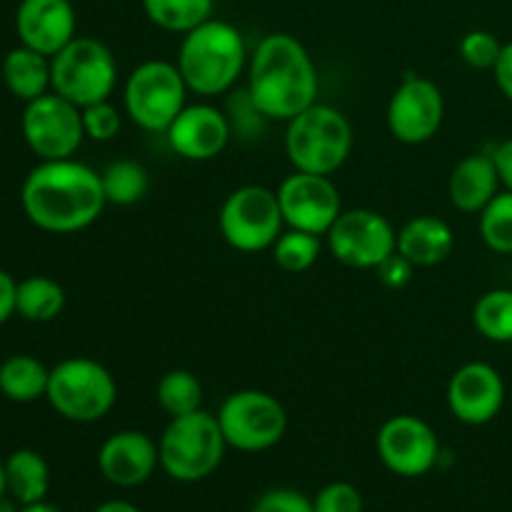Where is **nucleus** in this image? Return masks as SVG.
<instances>
[{
    "label": "nucleus",
    "instance_id": "1",
    "mask_svg": "<svg viewBox=\"0 0 512 512\" xmlns=\"http://www.w3.org/2000/svg\"><path fill=\"white\" fill-rule=\"evenodd\" d=\"M23 213L35 228L70 235L90 228L103 215L105 190L100 173L75 158L40 160L20 188Z\"/></svg>",
    "mask_w": 512,
    "mask_h": 512
},
{
    "label": "nucleus",
    "instance_id": "2",
    "mask_svg": "<svg viewBox=\"0 0 512 512\" xmlns=\"http://www.w3.org/2000/svg\"><path fill=\"white\" fill-rule=\"evenodd\" d=\"M318 68L308 48L288 33H270L248 60V100L268 120H293L318 103Z\"/></svg>",
    "mask_w": 512,
    "mask_h": 512
},
{
    "label": "nucleus",
    "instance_id": "3",
    "mask_svg": "<svg viewBox=\"0 0 512 512\" xmlns=\"http://www.w3.org/2000/svg\"><path fill=\"white\" fill-rule=\"evenodd\" d=\"M248 60L243 33L225 20L210 18L183 35L175 65L190 93L215 98L238 83L248 70Z\"/></svg>",
    "mask_w": 512,
    "mask_h": 512
},
{
    "label": "nucleus",
    "instance_id": "4",
    "mask_svg": "<svg viewBox=\"0 0 512 512\" xmlns=\"http://www.w3.org/2000/svg\"><path fill=\"white\" fill-rule=\"evenodd\" d=\"M353 125L343 110L325 103H313L288 120L285 155L300 173L333 175L350 158Z\"/></svg>",
    "mask_w": 512,
    "mask_h": 512
},
{
    "label": "nucleus",
    "instance_id": "5",
    "mask_svg": "<svg viewBox=\"0 0 512 512\" xmlns=\"http://www.w3.org/2000/svg\"><path fill=\"white\" fill-rule=\"evenodd\" d=\"M225 435L218 418L208 410L170 418L158 440L160 468L178 483H198L210 478L225 458Z\"/></svg>",
    "mask_w": 512,
    "mask_h": 512
},
{
    "label": "nucleus",
    "instance_id": "6",
    "mask_svg": "<svg viewBox=\"0 0 512 512\" xmlns=\"http://www.w3.org/2000/svg\"><path fill=\"white\" fill-rule=\"evenodd\" d=\"M118 85V60L98 38L75 35L50 58V90L78 108L110 100Z\"/></svg>",
    "mask_w": 512,
    "mask_h": 512
},
{
    "label": "nucleus",
    "instance_id": "7",
    "mask_svg": "<svg viewBox=\"0 0 512 512\" xmlns=\"http://www.w3.org/2000/svg\"><path fill=\"white\" fill-rule=\"evenodd\" d=\"M50 408L70 423H98L118 400V383L103 363L93 358H68L50 368Z\"/></svg>",
    "mask_w": 512,
    "mask_h": 512
},
{
    "label": "nucleus",
    "instance_id": "8",
    "mask_svg": "<svg viewBox=\"0 0 512 512\" xmlns=\"http://www.w3.org/2000/svg\"><path fill=\"white\" fill-rule=\"evenodd\" d=\"M188 93L178 65L168 60H145L125 78L123 113L145 133H165L188 105Z\"/></svg>",
    "mask_w": 512,
    "mask_h": 512
},
{
    "label": "nucleus",
    "instance_id": "9",
    "mask_svg": "<svg viewBox=\"0 0 512 512\" xmlns=\"http://www.w3.org/2000/svg\"><path fill=\"white\" fill-rule=\"evenodd\" d=\"M218 423L228 448L240 453H265L285 438L288 413L275 395L258 388L235 390L223 400Z\"/></svg>",
    "mask_w": 512,
    "mask_h": 512
},
{
    "label": "nucleus",
    "instance_id": "10",
    "mask_svg": "<svg viewBox=\"0 0 512 512\" xmlns=\"http://www.w3.org/2000/svg\"><path fill=\"white\" fill-rule=\"evenodd\" d=\"M220 235L240 253H263L285 228L278 193L263 185H243L225 198L218 215Z\"/></svg>",
    "mask_w": 512,
    "mask_h": 512
},
{
    "label": "nucleus",
    "instance_id": "11",
    "mask_svg": "<svg viewBox=\"0 0 512 512\" xmlns=\"http://www.w3.org/2000/svg\"><path fill=\"white\" fill-rule=\"evenodd\" d=\"M328 250L338 263L355 270H378L398 253V230L378 210H343L325 235Z\"/></svg>",
    "mask_w": 512,
    "mask_h": 512
},
{
    "label": "nucleus",
    "instance_id": "12",
    "mask_svg": "<svg viewBox=\"0 0 512 512\" xmlns=\"http://www.w3.org/2000/svg\"><path fill=\"white\" fill-rule=\"evenodd\" d=\"M20 130L40 160L73 158L85 140L80 108L53 90L25 103Z\"/></svg>",
    "mask_w": 512,
    "mask_h": 512
},
{
    "label": "nucleus",
    "instance_id": "13",
    "mask_svg": "<svg viewBox=\"0 0 512 512\" xmlns=\"http://www.w3.org/2000/svg\"><path fill=\"white\" fill-rule=\"evenodd\" d=\"M388 130L398 143L423 145L440 133L445 120L443 90L423 75H408L388 103Z\"/></svg>",
    "mask_w": 512,
    "mask_h": 512
},
{
    "label": "nucleus",
    "instance_id": "14",
    "mask_svg": "<svg viewBox=\"0 0 512 512\" xmlns=\"http://www.w3.org/2000/svg\"><path fill=\"white\" fill-rule=\"evenodd\" d=\"M275 193H278L285 225L320 235V238L328 235L338 215L343 213L340 190L330 175H313L295 170L280 183Z\"/></svg>",
    "mask_w": 512,
    "mask_h": 512
},
{
    "label": "nucleus",
    "instance_id": "15",
    "mask_svg": "<svg viewBox=\"0 0 512 512\" xmlns=\"http://www.w3.org/2000/svg\"><path fill=\"white\" fill-rule=\"evenodd\" d=\"M375 448L385 468L400 478H423L440 460L438 435L418 415H393L385 420Z\"/></svg>",
    "mask_w": 512,
    "mask_h": 512
},
{
    "label": "nucleus",
    "instance_id": "16",
    "mask_svg": "<svg viewBox=\"0 0 512 512\" xmlns=\"http://www.w3.org/2000/svg\"><path fill=\"white\" fill-rule=\"evenodd\" d=\"M448 410L463 425H488L505 405V380L493 365L465 363L448 383Z\"/></svg>",
    "mask_w": 512,
    "mask_h": 512
},
{
    "label": "nucleus",
    "instance_id": "17",
    "mask_svg": "<svg viewBox=\"0 0 512 512\" xmlns=\"http://www.w3.org/2000/svg\"><path fill=\"white\" fill-rule=\"evenodd\" d=\"M170 148L175 155L193 163L213 160L228 148L230 120L220 108L210 103L185 105L178 118L165 130Z\"/></svg>",
    "mask_w": 512,
    "mask_h": 512
},
{
    "label": "nucleus",
    "instance_id": "18",
    "mask_svg": "<svg viewBox=\"0 0 512 512\" xmlns=\"http://www.w3.org/2000/svg\"><path fill=\"white\" fill-rule=\"evenodd\" d=\"M98 468L110 485L138 488L160 468L158 443L143 430H118L100 445Z\"/></svg>",
    "mask_w": 512,
    "mask_h": 512
},
{
    "label": "nucleus",
    "instance_id": "19",
    "mask_svg": "<svg viewBox=\"0 0 512 512\" xmlns=\"http://www.w3.org/2000/svg\"><path fill=\"white\" fill-rule=\"evenodd\" d=\"M75 8L70 0H20L15 33L20 45L53 58L75 38Z\"/></svg>",
    "mask_w": 512,
    "mask_h": 512
},
{
    "label": "nucleus",
    "instance_id": "20",
    "mask_svg": "<svg viewBox=\"0 0 512 512\" xmlns=\"http://www.w3.org/2000/svg\"><path fill=\"white\" fill-rule=\"evenodd\" d=\"M500 175L490 153H473L460 160L448 178V198L460 213L480 215L500 193Z\"/></svg>",
    "mask_w": 512,
    "mask_h": 512
},
{
    "label": "nucleus",
    "instance_id": "21",
    "mask_svg": "<svg viewBox=\"0 0 512 512\" xmlns=\"http://www.w3.org/2000/svg\"><path fill=\"white\" fill-rule=\"evenodd\" d=\"M453 248V228L438 215H418L398 230V253L415 268L445 263Z\"/></svg>",
    "mask_w": 512,
    "mask_h": 512
},
{
    "label": "nucleus",
    "instance_id": "22",
    "mask_svg": "<svg viewBox=\"0 0 512 512\" xmlns=\"http://www.w3.org/2000/svg\"><path fill=\"white\" fill-rule=\"evenodd\" d=\"M3 83L23 103L50 93V58L18 45L3 60Z\"/></svg>",
    "mask_w": 512,
    "mask_h": 512
},
{
    "label": "nucleus",
    "instance_id": "23",
    "mask_svg": "<svg viewBox=\"0 0 512 512\" xmlns=\"http://www.w3.org/2000/svg\"><path fill=\"white\" fill-rule=\"evenodd\" d=\"M5 483H8V495L18 505L40 503L48 495L50 468L43 455L20 448L5 460Z\"/></svg>",
    "mask_w": 512,
    "mask_h": 512
},
{
    "label": "nucleus",
    "instance_id": "24",
    "mask_svg": "<svg viewBox=\"0 0 512 512\" xmlns=\"http://www.w3.org/2000/svg\"><path fill=\"white\" fill-rule=\"evenodd\" d=\"M50 370L33 355H10L0 365V393L13 403H35L48 393Z\"/></svg>",
    "mask_w": 512,
    "mask_h": 512
},
{
    "label": "nucleus",
    "instance_id": "25",
    "mask_svg": "<svg viewBox=\"0 0 512 512\" xmlns=\"http://www.w3.org/2000/svg\"><path fill=\"white\" fill-rule=\"evenodd\" d=\"M65 308V290L48 275H30L20 280L15 295V313L28 323H50Z\"/></svg>",
    "mask_w": 512,
    "mask_h": 512
},
{
    "label": "nucleus",
    "instance_id": "26",
    "mask_svg": "<svg viewBox=\"0 0 512 512\" xmlns=\"http://www.w3.org/2000/svg\"><path fill=\"white\" fill-rule=\"evenodd\" d=\"M215 0H143V10L155 28L185 35L213 18Z\"/></svg>",
    "mask_w": 512,
    "mask_h": 512
},
{
    "label": "nucleus",
    "instance_id": "27",
    "mask_svg": "<svg viewBox=\"0 0 512 512\" xmlns=\"http://www.w3.org/2000/svg\"><path fill=\"white\" fill-rule=\"evenodd\" d=\"M100 180H103L108 205H120V208L140 203L150 190L148 170L138 160L130 158H120L105 165V170L100 173Z\"/></svg>",
    "mask_w": 512,
    "mask_h": 512
},
{
    "label": "nucleus",
    "instance_id": "28",
    "mask_svg": "<svg viewBox=\"0 0 512 512\" xmlns=\"http://www.w3.org/2000/svg\"><path fill=\"white\" fill-rule=\"evenodd\" d=\"M155 400L168 418H180L203 408V385L190 370H168L155 385Z\"/></svg>",
    "mask_w": 512,
    "mask_h": 512
},
{
    "label": "nucleus",
    "instance_id": "29",
    "mask_svg": "<svg viewBox=\"0 0 512 512\" xmlns=\"http://www.w3.org/2000/svg\"><path fill=\"white\" fill-rule=\"evenodd\" d=\"M473 325L490 343H512V290L495 288L478 298Z\"/></svg>",
    "mask_w": 512,
    "mask_h": 512
},
{
    "label": "nucleus",
    "instance_id": "30",
    "mask_svg": "<svg viewBox=\"0 0 512 512\" xmlns=\"http://www.w3.org/2000/svg\"><path fill=\"white\" fill-rule=\"evenodd\" d=\"M270 250H273V260L280 270L298 275L318 263L323 243H320V235L288 228L280 233V238L275 240Z\"/></svg>",
    "mask_w": 512,
    "mask_h": 512
},
{
    "label": "nucleus",
    "instance_id": "31",
    "mask_svg": "<svg viewBox=\"0 0 512 512\" xmlns=\"http://www.w3.org/2000/svg\"><path fill=\"white\" fill-rule=\"evenodd\" d=\"M480 218V238L493 253L512 255V190H500Z\"/></svg>",
    "mask_w": 512,
    "mask_h": 512
},
{
    "label": "nucleus",
    "instance_id": "32",
    "mask_svg": "<svg viewBox=\"0 0 512 512\" xmlns=\"http://www.w3.org/2000/svg\"><path fill=\"white\" fill-rule=\"evenodd\" d=\"M80 113H83L85 138L95 140V143H110L120 133V128H123L125 113L115 108L110 100L85 105V108H80Z\"/></svg>",
    "mask_w": 512,
    "mask_h": 512
},
{
    "label": "nucleus",
    "instance_id": "33",
    "mask_svg": "<svg viewBox=\"0 0 512 512\" xmlns=\"http://www.w3.org/2000/svg\"><path fill=\"white\" fill-rule=\"evenodd\" d=\"M458 50L460 58H463L470 68L493 70L500 58V50H503V43H500L490 30H470V33L463 35Z\"/></svg>",
    "mask_w": 512,
    "mask_h": 512
},
{
    "label": "nucleus",
    "instance_id": "34",
    "mask_svg": "<svg viewBox=\"0 0 512 512\" xmlns=\"http://www.w3.org/2000/svg\"><path fill=\"white\" fill-rule=\"evenodd\" d=\"M313 512H363V495L350 483H330L313 498Z\"/></svg>",
    "mask_w": 512,
    "mask_h": 512
},
{
    "label": "nucleus",
    "instance_id": "35",
    "mask_svg": "<svg viewBox=\"0 0 512 512\" xmlns=\"http://www.w3.org/2000/svg\"><path fill=\"white\" fill-rule=\"evenodd\" d=\"M253 512H313V500L290 488L268 490L253 505Z\"/></svg>",
    "mask_w": 512,
    "mask_h": 512
},
{
    "label": "nucleus",
    "instance_id": "36",
    "mask_svg": "<svg viewBox=\"0 0 512 512\" xmlns=\"http://www.w3.org/2000/svg\"><path fill=\"white\" fill-rule=\"evenodd\" d=\"M413 270L415 265H410L400 253H395L380 265L378 275L388 288H403V285H408L410 278H413Z\"/></svg>",
    "mask_w": 512,
    "mask_h": 512
},
{
    "label": "nucleus",
    "instance_id": "37",
    "mask_svg": "<svg viewBox=\"0 0 512 512\" xmlns=\"http://www.w3.org/2000/svg\"><path fill=\"white\" fill-rule=\"evenodd\" d=\"M493 73H495V83H498L500 93H503L512 103V40L510 43H505L503 50H500V58L498 63H495Z\"/></svg>",
    "mask_w": 512,
    "mask_h": 512
},
{
    "label": "nucleus",
    "instance_id": "38",
    "mask_svg": "<svg viewBox=\"0 0 512 512\" xmlns=\"http://www.w3.org/2000/svg\"><path fill=\"white\" fill-rule=\"evenodd\" d=\"M15 295H18V280L0 270V325L15 315Z\"/></svg>",
    "mask_w": 512,
    "mask_h": 512
},
{
    "label": "nucleus",
    "instance_id": "39",
    "mask_svg": "<svg viewBox=\"0 0 512 512\" xmlns=\"http://www.w3.org/2000/svg\"><path fill=\"white\" fill-rule=\"evenodd\" d=\"M495 168H498L500 183H503L505 190H512V138L503 140L500 145H495L493 153Z\"/></svg>",
    "mask_w": 512,
    "mask_h": 512
},
{
    "label": "nucleus",
    "instance_id": "40",
    "mask_svg": "<svg viewBox=\"0 0 512 512\" xmlns=\"http://www.w3.org/2000/svg\"><path fill=\"white\" fill-rule=\"evenodd\" d=\"M95 512H143V510L135 508V505L128 503V500H108V503L98 505Z\"/></svg>",
    "mask_w": 512,
    "mask_h": 512
},
{
    "label": "nucleus",
    "instance_id": "41",
    "mask_svg": "<svg viewBox=\"0 0 512 512\" xmlns=\"http://www.w3.org/2000/svg\"><path fill=\"white\" fill-rule=\"evenodd\" d=\"M18 512H60V510L55 508V505L40 500V503H33V505H20Z\"/></svg>",
    "mask_w": 512,
    "mask_h": 512
},
{
    "label": "nucleus",
    "instance_id": "42",
    "mask_svg": "<svg viewBox=\"0 0 512 512\" xmlns=\"http://www.w3.org/2000/svg\"><path fill=\"white\" fill-rule=\"evenodd\" d=\"M8 495V483H5V463L0 460V498Z\"/></svg>",
    "mask_w": 512,
    "mask_h": 512
},
{
    "label": "nucleus",
    "instance_id": "43",
    "mask_svg": "<svg viewBox=\"0 0 512 512\" xmlns=\"http://www.w3.org/2000/svg\"><path fill=\"white\" fill-rule=\"evenodd\" d=\"M15 500H8V495L5 498H0V512H18L20 508H15Z\"/></svg>",
    "mask_w": 512,
    "mask_h": 512
}]
</instances>
